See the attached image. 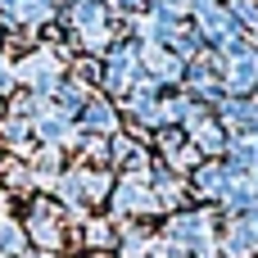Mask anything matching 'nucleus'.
<instances>
[{"label":"nucleus","instance_id":"1","mask_svg":"<svg viewBox=\"0 0 258 258\" xmlns=\"http://www.w3.org/2000/svg\"><path fill=\"white\" fill-rule=\"evenodd\" d=\"M73 127H77L82 136H100V141H109V136L118 132V104H113L109 95H91Z\"/></svg>","mask_w":258,"mask_h":258},{"label":"nucleus","instance_id":"2","mask_svg":"<svg viewBox=\"0 0 258 258\" xmlns=\"http://www.w3.org/2000/svg\"><path fill=\"white\" fill-rule=\"evenodd\" d=\"M227 181H231V172H227L218 159H204V163L186 177V190H190L195 200H218V195L227 190Z\"/></svg>","mask_w":258,"mask_h":258},{"label":"nucleus","instance_id":"3","mask_svg":"<svg viewBox=\"0 0 258 258\" xmlns=\"http://www.w3.org/2000/svg\"><path fill=\"white\" fill-rule=\"evenodd\" d=\"M186 141L200 150V159H218V154H227V141H231V132H227V127H222V122L209 113L200 127H190V132H186Z\"/></svg>","mask_w":258,"mask_h":258},{"label":"nucleus","instance_id":"4","mask_svg":"<svg viewBox=\"0 0 258 258\" xmlns=\"http://www.w3.org/2000/svg\"><path fill=\"white\" fill-rule=\"evenodd\" d=\"M77 181H82V204H104L113 195V172L109 168H82L77 163Z\"/></svg>","mask_w":258,"mask_h":258},{"label":"nucleus","instance_id":"5","mask_svg":"<svg viewBox=\"0 0 258 258\" xmlns=\"http://www.w3.org/2000/svg\"><path fill=\"white\" fill-rule=\"evenodd\" d=\"M218 200H222L227 218H245V213H254V209H258V195H254V186H249V177H231L227 190H222Z\"/></svg>","mask_w":258,"mask_h":258},{"label":"nucleus","instance_id":"6","mask_svg":"<svg viewBox=\"0 0 258 258\" xmlns=\"http://www.w3.org/2000/svg\"><path fill=\"white\" fill-rule=\"evenodd\" d=\"M68 118H59L54 109H45V113H36L32 118V141H41V145H63V136H68Z\"/></svg>","mask_w":258,"mask_h":258},{"label":"nucleus","instance_id":"7","mask_svg":"<svg viewBox=\"0 0 258 258\" xmlns=\"http://www.w3.org/2000/svg\"><path fill=\"white\" fill-rule=\"evenodd\" d=\"M77 231H82V245H86V249H113V245H118L113 218H86Z\"/></svg>","mask_w":258,"mask_h":258},{"label":"nucleus","instance_id":"8","mask_svg":"<svg viewBox=\"0 0 258 258\" xmlns=\"http://www.w3.org/2000/svg\"><path fill=\"white\" fill-rule=\"evenodd\" d=\"M0 258H32V245L14 218H0Z\"/></svg>","mask_w":258,"mask_h":258},{"label":"nucleus","instance_id":"9","mask_svg":"<svg viewBox=\"0 0 258 258\" xmlns=\"http://www.w3.org/2000/svg\"><path fill=\"white\" fill-rule=\"evenodd\" d=\"M0 177H5V195H9V190H18V195L32 190V172H27V163H14V159H9V168H5Z\"/></svg>","mask_w":258,"mask_h":258},{"label":"nucleus","instance_id":"10","mask_svg":"<svg viewBox=\"0 0 258 258\" xmlns=\"http://www.w3.org/2000/svg\"><path fill=\"white\" fill-rule=\"evenodd\" d=\"M14 95V59L0 50V100H9Z\"/></svg>","mask_w":258,"mask_h":258},{"label":"nucleus","instance_id":"11","mask_svg":"<svg viewBox=\"0 0 258 258\" xmlns=\"http://www.w3.org/2000/svg\"><path fill=\"white\" fill-rule=\"evenodd\" d=\"M104 5H109V14H127V18H136L150 0H104Z\"/></svg>","mask_w":258,"mask_h":258},{"label":"nucleus","instance_id":"12","mask_svg":"<svg viewBox=\"0 0 258 258\" xmlns=\"http://www.w3.org/2000/svg\"><path fill=\"white\" fill-rule=\"evenodd\" d=\"M5 168H9V159H5V150H0V172H5Z\"/></svg>","mask_w":258,"mask_h":258},{"label":"nucleus","instance_id":"13","mask_svg":"<svg viewBox=\"0 0 258 258\" xmlns=\"http://www.w3.org/2000/svg\"><path fill=\"white\" fill-rule=\"evenodd\" d=\"M0 118H5V100H0Z\"/></svg>","mask_w":258,"mask_h":258}]
</instances>
